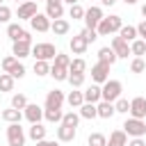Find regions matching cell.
Listing matches in <instances>:
<instances>
[{"label":"cell","instance_id":"obj_1","mask_svg":"<svg viewBox=\"0 0 146 146\" xmlns=\"http://www.w3.org/2000/svg\"><path fill=\"white\" fill-rule=\"evenodd\" d=\"M121 27H123V21H121V16H119V14H112V16H105V18L98 23L96 32H98V36H110V34L119 32Z\"/></svg>","mask_w":146,"mask_h":146},{"label":"cell","instance_id":"obj_2","mask_svg":"<svg viewBox=\"0 0 146 146\" xmlns=\"http://www.w3.org/2000/svg\"><path fill=\"white\" fill-rule=\"evenodd\" d=\"M121 91H123V84H121L119 80H107V82H103V87H100L103 100H110V103H114L116 98H121Z\"/></svg>","mask_w":146,"mask_h":146},{"label":"cell","instance_id":"obj_3","mask_svg":"<svg viewBox=\"0 0 146 146\" xmlns=\"http://www.w3.org/2000/svg\"><path fill=\"white\" fill-rule=\"evenodd\" d=\"M121 128L125 130L128 137H144V135H146V121H144V119L130 116V119H125V123H123Z\"/></svg>","mask_w":146,"mask_h":146},{"label":"cell","instance_id":"obj_4","mask_svg":"<svg viewBox=\"0 0 146 146\" xmlns=\"http://www.w3.org/2000/svg\"><path fill=\"white\" fill-rule=\"evenodd\" d=\"M57 52H59V50H55V46L48 43V41H41V43H34V46H32L34 59H46V62H50V59H55Z\"/></svg>","mask_w":146,"mask_h":146},{"label":"cell","instance_id":"obj_5","mask_svg":"<svg viewBox=\"0 0 146 146\" xmlns=\"http://www.w3.org/2000/svg\"><path fill=\"white\" fill-rule=\"evenodd\" d=\"M25 139H27V135L23 132L21 123H9L7 125V144L9 146H25Z\"/></svg>","mask_w":146,"mask_h":146},{"label":"cell","instance_id":"obj_6","mask_svg":"<svg viewBox=\"0 0 146 146\" xmlns=\"http://www.w3.org/2000/svg\"><path fill=\"white\" fill-rule=\"evenodd\" d=\"M105 16H103V9L100 7H96V5H91L89 9H84V27H91V30H96L98 27V23L103 21Z\"/></svg>","mask_w":146,"mask_h":146},{"label":"cell","instance_id":"obj_7","mask_svg":"<svg viewBox=\"0 0 146 146\" xmlns=\"http://www.w3.org/2000/svg\"><path fill=\"white\" fill-rule=\"evenodd\" d=\"M91 80H94L96 84L107 82V80H110V64H105V62H96V64L91 66Z\"/></svg>","mask_w":146,"mask_h":146},{"label":"cell","instance_id":"obj_8","mask_svg":"<svg viewBox=\"0 0 146 146\" xmlns=\"http://www.w3.org/2000/svg\"><path fill=\"white\" fill-rule=\"evenodd\" d=\"M50 25H52V21L46 16V11H43V14H34V16L30 18V27H32L34 32H50Z\"/></svg>","mask_w":146,"mask_h":146},{"label":"cell","instance_id":"obj_9","mask_svg":"<svg viewBox=\"0 0 146 146\" xmlns=\"http://www.w3.org/2000/svg\"><path fill=\"white\" fill-rule=\"evenodd\" d=\"M64 100H66V96L59 91V89H50L48 94H46V110H59L62 105H64Z\"/></svg>","mask_w":146,"mask_h":146},{"label":"cell","instance_id":"obj_10","mask_svg":"<svg viewBox=\"0 0 146 146\" xmlns=\"http://www.w3.org/2000/svg\"><path fill=\"white\" fill-rule=\"evenodd\" d=\"M23 116H25L30 123H41V119H43V107H39L36 103H27L25 110H23Z\"/></svg>","mask_w":146,"mask_h":146},{"label":"cell","instance_id":"obj_11","mask_svg":"<svg viewBox=\"0 0 146 146\" xmlns=\"http://www.w3.org/2000/svg\"><path fill=\"white\" fill-rule=\"evenodd\" d=\"M130 116L135 119H146V98L144 96H135L130 100Z\"/></svg>","mask_w":146,"mask_h":146},{"label":"cell","instance_id":"obj_12","mask_svg":"<svg viewBox=\"0 0 146 146\" xmlns=\"http://www.w3.org/2000/svg\"><path fill=\"white\" fill-rule=\"evenodd\" d=\"M34 14H39V9H36V2H34V0H25V2H21V5H18V21H30Z\"/></svg>","mask_w":146,"mask_h":146},{"label":"cell","instance_id":"obj_13","mask_svg":"<svg viewBox=\"0 0 146 146\" xmlns=\"http://www.w3.org/2000/svg\"><path fill=\"white\" fill-rule=\"evenodd\" d=\"M110 46H112V50L119 55V59H125L128 55H132V52H130V43H128L125 39H121V36H114Z\"/></svg>","mask_w":146,"mask_h":146},{"label":"cell","instance_id":"obj_14","mask_svg":"<svg viewBox=\"0 0 146 146\" xmlns=\"http://www.w3.org/2000/svg\"><path fill=\"white\" fill-rule=\"evenodd\" d=\"M11 55L18 57V59H25L32 55V43L27 41H11Z\"/></svg>","mask_w":146,"mask_h":146},{"label":"cell","instance_id":"obj_15","mask_svg":"<svg viewBox=\"0 0 146 146\" xmlns=\"http://www.w3.org/2000/svg\"><path fill=\"white\" fill-rule=\"evenodd\" d=\"M68 48H71V52H73V55H84V52H87V48H89V43L84 41V36H82V34H75V36L68 41Z\"/></svg>","mask_w":146,"mask_h":146},{"label":"cell","instance_id":"obj_16","mask_svg":"<svg viewBox=\"0 0 146 146\" xmlns=\"http://www.w3.org/2000/svg\"><path fill=\"white\" fill-rule=\"evenodd\" d=\"M107 146H128V135H125V130L121 128V130L110 132V137H107Z\"/></svg>","mask_w":146,"mask_h":146},{"label":"cell","instance_id":"obj_17","mask_svg":"<svg viewBox=\"0 0 146 146\" xmlns=\"http://www.w3.org/2000/svg\"><path fill=\"white\" fill-rule=\"evenodd\" d=\"M68 30H71V23H68L66 18H57V21H52V25H50V32H52L55 36H64V34H68Z\"/></svg>","mask_w":146,"mask_h":146},{"label":"cell","instance_id":"obj_18","mask_svg":"<svg viewBox=\"0 0 146 146\" xmlns=\"http://www.w3.org/2000/svg\"><path fill=\"white\" fill-rule=\"evenodd\" d=\"M96 107H98V119H112L116 114L114 103H110V100H100V103H96Z\"/></svg>","mask_w":146,"mask_h":146},{"label":"cell","instance_id":"obj_19","mask_svg":"<svg viewBox=\"0 0 146 146\" xmlns=\"http://www.w3.org/2000/svg\"><path fill=\"white\" fill-rule=\"evenodd\" d=\"M46 132H48V128L43 123H32L30 130H27V137L32 141H41V139H46Z\"/></svg>","mask_w":146,"mask_h":146},{"label":"cell","instance_id":"obj_20","mask_svg":"<svg viewBox=\"0 0 146 146\" xmlns=\"http://www.w3.org/2000/svg\"><path fill=\"white\" fill-rule=\"evenodd\" d=\"M75 135H78V128H71V125L59 123V128H57V139L59 141H73Z\"/></svg>","mask_w":146,"mask_h":146},{"label":"cell","instance_id":"obj_21","mask_svg":"<svg viewBox=\"0 0 146 146\" xmlns=\"http://www.w3.org/2000/svg\"><path fill=\"white\" fill-rule=\"evenodd\" d=\"M116 59H119V55L112 50V46H103V48L98 50V62H105V64H110V66H112Z\"/></svg>","mask_w":146,"mask_h":146},{"label":"cell","instance_id":"obj_22","mask_svg":"<svg viewBox=\"0 0 146 146\" xmlns=\"http://www.w3.org/2000/svg\"><path fill=\"white\" fill-rule=\"evenodd\" d=\"M82 94H84V103H100V100H103V94H100V87H98V84L87 87Z\"/></svg>","mask_w":146,"mask_h":146},{"label":"cell","instance_id":"obj_23","mask_svg":"<svg viewBox=\"0 0 146 146\" xmlns=\"http://www.w3.org/2000/svg\"><path fill=\"white\" fill-rule=\"evenodd\" d=\"M78 110H80L78 114H80L82 119H89V121H91V119L98 116V107H96V103H82Z\"/></svg>","mask_w":146,"mask_h":146},{"label":"cell","instance_id":"obj_24","mask_svg":"<svg viewBox=\"0 0 146 146\" xmlns=\"http://www.w3.org/2000/svg\"><path fill=\"white\" fill-rule=\"evenodd\" d=\"M2 119H5L7 123H21V119H23V110H16V107L2 110Z\"/></svg>","mask_w":146,"mask_h":146},{"label":"cell","instance_id":"obj_25","mask_svg":"<svg viewBox=\"0 0 146 146\" xmlns=\"http://www.w3.org/2000/svg\"><path fill=\"white\" fill-rule=\"evenodd\" d=\"M46 16H48L50 21L62 18V16H64V2H59V5H46Z\"/></svg>","mask_w":146,"mask_h":146},{"label":"cell","instance_id":"obj_26","mask_svg":"<svg viewBox=\"0 0 146 146\" xmlns=\"http://www.w3.org/2000/svg\"><path fill=\"white\" fill-rule=\"evenodd\" d=\"M119 36H121V39H125L128 43H130V41H135V39H139V34H137V25H123V27L119 30Z\"/></svg>","mask_w":146,"mask_h":146},{"label":"cell","instance_id":"obj_27","mask_svg":"<svg viewBox=\"0 0 146 146\" xmlns=\"http://www.w3.org/2000/svg\"><path fill=\"white\" fill-rule=\"evenodd\" d=\"M50 75H52L57 82H66V80H68V68H66V66L52 64V66H50Z\"/></svg>","mask_w":146,"mask_h":146},{"label":"cell","instance_id":"obj_28","mask_svg":"<svg viewBox=\"0 0 146 146\" xmlns=\"http://www.w3.org/2000/svg\"><path fill=\"white\" fill-rule=\"evenodd\" d=\"M23 27H21V23H7V36L11 39V41H18L21 36H23Z\"/></svg>","mask_w":146,"mask_h":146},{"label":"cell","instance_id":"obj_29","mask_svg":"<svg viewBox=\"0 0 146 146\" xmlns=\"http://www.w3.org/2000/svg\"><path fill=\"white\" fill-rule=\"evenodd\" d=\"M66 103H68L71 107H75V110H78V107L84 103V94H82V91H78V89H73V91L66 96Z\"/></svg>","mask_w":146,"mask_h":146},{"label":"cell","instance_id":"obj_30","mask_svg":"<svg viewBox=\"0 0 146 146\" xmlns=\"http://www.w3.org/2000/svg\"><path fill=\"white\" fill-rule=\"evenodd\" d=\"M62 116H64L62 107H59V110H46V107H43V119H46L48 123H62Z\"/></svg>","mask_w":146,"mask_h":146},{"label":"cell","instance_id":"obj_31","mask_svg":"<svg viewBox=\"0 0 146 146\" xmlns=\"http://www.w3.org/2000/svg\"><path fill=\"white\" fill-rule=\"evenodd\" d=\"M130 52H132L135 57H144V55H146V41H144V39L130 41Z\"/></svg>","mask_w":146,"mask_h":146},{"label":"cell","instance_id":"obj_32","mask_svg":"<svg viewBox=\"0 0 146 146\" xmlns=\"http://www.w3.org/2000/svg\"><path fill=\"white\" fill-rule=\"evenodd\" d=\"M34 73H36L39 78L50 75V64H48L46 59H34Z\"/></svg>","mask_w":146,"mask_h":146},{"label":"cell","instance_id":"obj_33","mask_svg":"<svg viewBox=\"0 0 146 146\" xmlns=\"http://www.w3.org/2000/svg\"><path fill=\"white\" fill-rule=\"evenodd\" d=\"M80 119H82V116H80V114H75V112L71 110V112H64V116H62V123H64V125H71V128H78Z\"/></svg>","mask_w":146,"mask_h":146},{"label":"cell","instance_id":"obj_34","mask_svg":"<svg viewBox=\"0 0 146 146\" xmlns=\"http://www.w3.org/2000/svg\"><path fill=\"white\" fill-rule=\"evenodd\" d=\"M14 89V75L11 73H0V91H11Z\"/></svg>","mask_w":146,"mask_h":146},{"label":"cell","instance_id":"obj_35","mask_svg":"<svg viewBox=\"0 0 146 146\" xmlns=\"http://www.w3.org/2000/svg\"><path fill=\"white\" fill-rule=\"evenodd\" d=\"M87 144H89V146H107V137H105L103 132H91V135L87 137Z\"/></svg>","mask_w":146,"mask_h":146},{"label":"cell","instance_id":"obj_36","mask_svg":"<svg viewBox=\"0 0 146 146\" xmlns=\"http://www.w3.org/2000/svg\"><path fill=\"white\" fill-rule=\"evenodd\" d=\"M68 71H71V73H84V71H87V62H84L82 57H75V59H71Z\"/></svg>","mask_w":146,"mask_h":146},{"label":"cell","instance_id":"obj_37","mask_svg":"<svg viewBox=\"0 0 146 146\" xmlns=\"http://www.w3.org/2000/svg\"><path fill=\"white\" fill-rule=\"evenodd\" d=\"M73 89H80L82 84H84V73H71L68 71V80H66Z\"/></svg>","mask_w":146,"mask_h":146},{"label":"cell","instance_id":"obj_38","mask_svg":"<svg viewBox=\"0 0 146 146\" xmlns=\"http://www.w3.org/2000/svg\"><path fill=\"white\" fill-rule=\"evenodd\" d=\"M16 64H18V57H14V55H7V57L0 62V66H2V71H5V73H11Z\"/></svg>","mask_w":146,"mask_h":146},{"label":"cell","instance_id":"obj_39","mask_svg":"<svg viewBox=\"0 0 146 146\" xmlns=\"http://www.w3.org/2000/svg\"><path fill=\"white\" fill-rule=\"evenodd\" d=\"M68 16H71L73 21H82V18H84V9L80 7V2H75V5L68 7Z\"/></svg>","mask_w":146,"mask_h":146},{"label":"cell","instance_id":"obj_40","mask_svg":"<svg viewBox=\"0 0 146 146\" xmlns=\"http://www.w3.org/2000/svg\"><path fill=\"white\" fill-rule=\"evenodd\" d=\"M114 110H116L119 114H128V112H130V100H128V98H116V100H114Z\"/></svg>","mask_w":146,"mask_h":146},{"label":"cell","instance_id":"obj_41","mask_svg":"<svg viewBox=\"0 0 146 146\" xmlns=\"http://www.w3.org/2000/svg\"><path fill=\"white\" fill-rule=\"evenodd\" d=\"M130 71H132V73H144V71H146V62H144V57H135V59L130 62Z\"/></svg>","mask_w":146,"mask_h":146},{"label":"cell","instance_id":"obj_42","mask_svg":"<svg viewBox=\"0 0 146 146\" xmlns=\"http://www.w3.org/2000/svg\"><path fill=\"white\" fill-rule=\"evenodd\" d=\"M25 105H27L25 94H14V96H11V107H16V110H25Z\"/></svg>","mask_w":146,"mask_h":146},{"label":"cell","instance_id":"obj_43","mask_svg":"<svg viewBox=\"0 0 146 146\" xmlns=\"http://www.w3.org/2000/svg\"><path fill=\"white\" fill-rule=\"evenodd\" d=\"M52 64H57V66H66V68H68V66H71V57H68L66 52H57L55 59H52Z\"/></svg>","mask_w":146,"mask_h":146},{"label":"cell","instance_id":"obj_44","mask_svg":"<svg viewBox=\"0 0 146 146\" xmlns=\"http://www.w3.org/2000/svg\"><path fill=\"white\" fill-rule=\"evenodd\" d=\"M80 34L84 36V41H87V43H94V41L98 39V32H96V30H91V27H84Z\"/></svg>","mask_w":146,"mask_h":146},{"label":"cell","instance_id":"obj_45","mask_svg":"<svg viewBox=\"0 0 146 146\" xmlns=\"http://www.w3.org/2000/svg\"><path fill=\"white\" fill-rule=\"evenodd\" d=\"M9 18H11V9L7 5H0V23H9Z\"/></svg>","mask_w":146,"mask_h":146},{"label":"cell","instance_id":"obj_46","mask_svg":"<svg viewBox=\"0 0 146 146\" xmlns=\"http://www.w3.org/2000/svg\"><path fill=\"white\" fill-rule=\"evenodd\" d=\"M11 75H14V80H16V78H18V80H21V78H23V75H25V66H23V64H21V62H18V64H16V66H14V71H11Z\"/></svg>","mask_w":146,"mask_h":146},{"label":"cell","instance_id":"obj_47","mask_svg":"<svg viewBox=\"0 0 146 146\" xmlns=\"http://www.w3.org/2000/svg\"><path fill=\"white\" fill-rule=\"evenodd\" d=\"M137 34H139V39H144V41H146V18L137 25Z\"/></svg>","mask_w":146,"mask_h":146},{"label":"cell","instance_id":"obj_48","mask_svg":"<svg viewBox=\"0 0 146 146\" xmlns=\"http://www.w3.org/2000/svg\"><path fill=\"white\" fill-rule=\"evenodd\" d=\"M128 146H146V139H144V137H132V139L128 141Z\"/></svg>","mask_w":146,"mask_h":146},{"label":"cell","instance_id":"obj_49","mask_svg":"<svg viewBox=\"0 0 146 146\" xmlns=\"http://www.w3.org/2000/svg\"><path fill=\"white\" fill-rule=\"evenodd\" d=\"M36 146H59L57 141H50V139H41V141H36Z\"/></svg>","mask_w":146,"mask_h":146},{"label":"cell","instance_id":"obj_50","mask_svg":"<svg viewBox=\"0 0 146 146\" xmlns=\"http://www.w3.org/2000/svg\"><path fill=\"white\" fill-rule=\"evenodd\" d=\"M114 2H116V0H100V5H103V7H112Z\"/></svg>","mask_w":146,"mask_h":146},{"label":"cell","instance_id":"obj_51","mask_svg":"<svg viewBox=\"0 0 146 146\" xmlns=\"http://www.w3.org/2000/svg\"><path fill=\"white\" fill-rule=\"evenodd\" d=\"M59 2H64V0H46V5H59Z\"/></svg>","mask_w":146,"mask_h":146},{"label":"cell","instance_id":"obj_52","mask_svg":"<svg viewBox=\"0 0 146 146\" xmlns=\"http://www.w3.org/2000/svg\"><path fill=\"white\" fill-rule=\"evenodd\" d=\"M141 16H144V18H146V2H144V5H141Z\"/></svg>","mask_w":146,"mask_h":146},{"label":"cell","instance_id":"obj_53","mask_svg":"<svg viewBox=\"0 0 146 146\" xmlns=\"http://www.w3.org/2000/svg\"><path fill=\"white\" fill-rule=\"evenodd\" d=\"M125 5H137V0H125Z\"/></svg>","mask_w":146,"mask_h":146},{"label":"cell","instance_id":"obj_54","mask_svg":"<svg viewBox=\"0 0 146 146\" xmlns=\"http://www.w3.org/2000/svg\"><path fill=\"white\" fill-rule=\"evenodd\" d=\"M64 2H68V5H75V2H80V0H64Z\"/></svg>","mask_w":146,"mask_h":146},{"label":"cell","instance_id":"obj_55","mask_svg":"<svg viewBox=\"0 0 146 146\" xmlns=\"http://www.w3.org/2000/svg\"><path fill=\"white\" fill-rule=\"evenodd\" d=\"M16 2H18V5H21V2H25V0H16Z\"/></svg>","mask_w":146,"mask_h":146},{"label":"cell","instance_id":"obj_56","mask_svg":"<svg viewBox=\"0 0 146 146\" xmlns=\"http://www.w3.org/2000/svg\"><path fill=\"white\" fill-rule=\"evenodd\" d=\"M121 2H125V0H121Z\"/></svg>","mask_w":146,"mask_h":146},{"label":"cell","instance_id":"obj_57","mask_svg":"<svg viewBox=\"0 0 146 146\" xmlns=\"http://www.w3.org/2000/svg\"><path fill=\"white\" fill-rule=\"evenodd\" d=\"M34 2H39V0H34Z\"/></svg>","mask_w":146,"mask_h":146},{"label":"cell","instance_id":"obj_58","mask_svg":"<svg viewBox=\"0 0 146 146\" xmlns=\"http://www.w3.org/2000/svg\"><path fill=\"white\" fill-rule=\"evenodd\" d=\"M0 5H2V0H0Z\"/></svg>","mask_w":146,"mask_h":146},{"label":"cell","instance_id":"obj_59","mask_svg":"<svg viewBox=\"0 0 146 146\" xmlns=\"http://www.w3.org/2000/svg\"><path fill=\"white\" fill-rule=\"evenodd\" d=\"M144 121H146V119H144Z\"/></svg>","mask_w":146,"mask_h":146},{"label":"cell","instance_id":"obj_60","mask_svg":"<svg viewBox=\"0 0 146 146\" xmlns=\"http://www.w3.org/2000/svg\"><path fill=\"white\" fill-rule=\"evenodd\" d=\"M7 146H9V144H7Z\"/></svg>","mask_w":146,"mask_h":146}]
</instances>
